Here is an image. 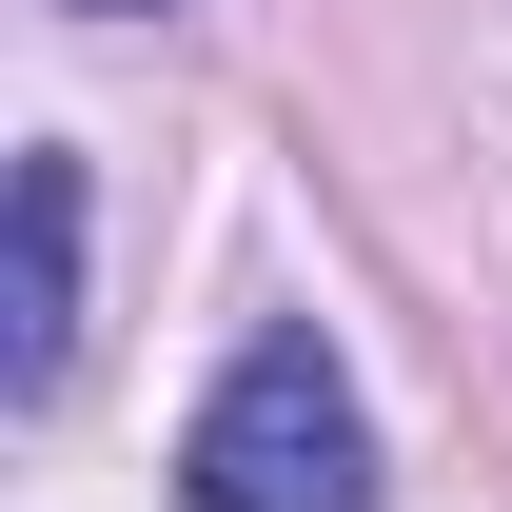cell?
I'll return each instance as SVG.
<instances>
[{"label":"cell","instance_id":"2","mask_svg":"<svg viewBox=\"0 0 512 512\" xmlns=\"http://www.w3.org/2000/svg\"><path fill=\"white\" fill-rule=\"evenodd\" d=\"M79 375V158H20V296H0V394Z\"/></svg>","mask_w":512,"mask_h":512},{"label":"cell","instance_id":"1","mask_svg":"<svg viewBox=\"0 0 512 512\" xmlns=\"http://www.w3.org/2000/svg\"><path fill=\"white\" fill-rule=\"evenodd\" d=\"M178 512H375V414L316 316H276L178 434Z\"/></svg>","mask_w":512,"mask_h":512},{"label":"cell","instance_id":"3","mask_svg":"<svg viewBox=\"0 0 512 512\" xmlns=\"http://www.w3.org/2000/svg\"><path fill=\"white\" fill-rule=\"evenodd\" d=\"M60 20H138V0H60Z\"/></svg>","mask_w":512,"mask_h":512}]
</instances>
